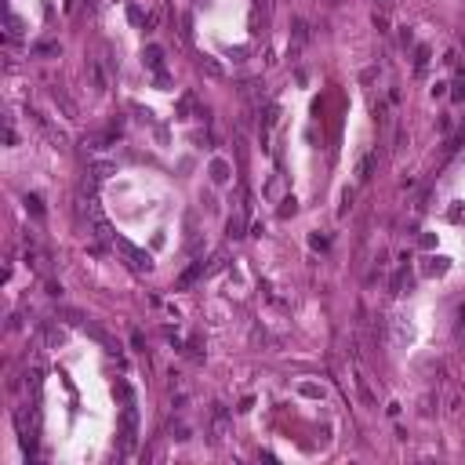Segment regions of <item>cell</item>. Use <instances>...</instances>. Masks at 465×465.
<instances>
[{
	"mask_svg": "<svg viewBox=\"0 0 465 465\" xmlns=\"http://www.w3.org/2000/svg\"><path fill=\"white\" fill-rule=\"evenodd\" d=\"M426 269H429V273H443L447 266H443V258H429V266H426Z\"/></svg>",
	"mask_w": 465,
	"mask_h": 465,
	"instance_id": "cell-17",
	"label": "cell"
},
{
	"mask_svg": "<svg viewBox=\"0 0 465 465\" xmlns=\"http://www.w3.org/2000/svg\"><path fill=\"white\" fill-rule=\"evenodd\" d=\"M309 36V29H306V22H294V40H306Z\"/></svg>",
	"mask_w": 465,
	"mask_h": 465,
	"instance_id": "cell-18",
	"label": "cell"
},
{
	"mask_svg": "<svg viewBox=\"0 0 465 465\" xmlns=\"http://www.w3.org/2000/svg\"><path fill=\"white\" fill-rule=\"evenodd\" d=\"M302 393L306 396H324V389H316V386H302Z\"/></svg>",
	"mask_w": 465,
	"mask_h": 465,
	"instance_id": "cell-20",
	"label": "cell"
},
{
	"mask_svg": "<svg viewBox=\"0 0 465 465\" xmlns=\"http://www.w3.org/2000/svg\"><path fill=\"white\" fill-rule=\"evenodd\" d=\"M403 284H407V273H396V276H393V294H400Z\"/></svg>",
	"mask_w": 465,
	"mask_h": 465,
	"instance_id": "cell-16",
	"label": "cell"
},
{
	"mask_svg": "<svg viewBox=\"0 0 465 465\" xmlns=\"http://www.w3.org/2000/svg\"><path fill=\"white\" fill-rule=\"evenodd\" d=\"M113 171H116V167H113L109 160H102V164H95V167H91V178H95V182H102V178H109Z\"/></svg>",
	"mask_w": 465,
	"mask_h": 465,
	"instance_id": "cell-7",
	"label": "cell"
},
{
	"mask_svg": "<svg viewBox=\"0 0 465 465\" xmlns=\"http://www.w3.org/2000/svg\"><path fill=\"white\" fill-rule=\"evenodd\" d=\"M211 429H215V440H226V436H229V429H233L229 411H226L222 403H215V407H211Z\"/></svg>",
	"mask_w": 465,
	"mask_h": 465,
	"instance_id": "cell-2",
	"label": "cell"
},
{
	"mask_svg": "<svg viewBox=\"0 0 465 465\" xmlns=\"http://www.w3.org/2000/svg\"><path fill=\"white\" fill-rule=\"evenodd\" d=\"M356 389H360V396H363V403H374V393L367 389V378H360V374H356Z\"/></svg>",
	"mask_w": 465,
	"mask_h": 465,
	"instance_id": "cell-11",
	"label": "cell"
},
{
	"mask_svg": "<svg viewBox=\"0 0 465 465\" xmlns=\"http://www.w3.org/2000/svg\"><path fill=\"white\" fill-rule=\"evenodd\" d=\"M426 58H429V51H426V48H418V58H414V66H418V69H426Z\"/></svg>",
	"mask_w": 465,
	"mask_h": 465,
	"instance_id": "cell-19",
	"label": "cell"
},
{
	"mask_svg": "<svg viewBox=\"0 0 465 465\" xmlns=\"http://www.w3.org/2000/svg\"><path fill=\"white\" fill-rule=\"evenodd\" d=\"M229 236H244V218H229Z\"/></svg>",
	"mask_w": 465,
	"mask_h": 465,
	"instance_id": "cell-13",
	"label": "cell"
},
{
	"mask_svg": "<svg viewBox=\"0 0 465 465\" xmlns=\"http://www.w3.org/2000/svg\"><path fill=\"white\" fill-rule=\"evenodd\" d=\"M113 244H116V251H124V255H128V258H131V266H135V269H149V266H153V262H149V255H146V251H138L135 244H128V240H120V236H116Z\"/></svg>",
	"mask_w": 465,
	"mask_h": 465,
	"instance_id": "cell-3",
	"label": "cell"
},
{
	"mask_svg": "<svg viewBox=\"0 0 465 465\" xmlns=\"http://www.w3.org/2000/svg\"><path fill=\"white\" fill-rule=\"evenodd\" d=\"M135 421H138L135 403H128V411H124V421H120V447H124V451L135 447Z\"/></svg>",
	"mask_w": 465,
	"mask_h": 465,
	"instance_id": "cell-1",
	"label": "cell"
},
{
	"mask_svg": "<svg viewBox=\"0 0 465 465\" xmlns=\"http://www.w3.org/2000/svg\"><path fill=\"white\" fill-rule=\"evenodd\" d=\"M51 98H55V106H62V113H66V116H76V106L69 102V95H66L62 88H51Z\"/></svg>",
	"mask_w": 465,
	"mask_h": 465,
	"instance_id": "cell-5",
	"label": "cell"
},
{
	"mask_svg": "<svg viewBox=\"0 0 465 465\" xmlns=\"http://www.w3.org/2000/svg\"><path fill=\"white\" fill-rule=\"evenodd\" d=\"M255 4H258L262 11H269V0H255Z\"/></svg>",
	"mask_w": 465,
	"mask_h": 465,
	"instance_id": "cell-21",
	"label": "cell"
},
{
	"mask_svg": "<svg viewBox=\"0 0 465 465\" xmlns=\"http://www.w3.org/2000/svg\"><path fill=\"white\" fill-rule=\"evenodd\" d=\"M200 273H204V262H196V266H193L189 273H182V284H193V280H196Z\"/></svg>",
	"mask_w": 465,
	"mask_h": 465,
	"instance_id": "cell-14",
	"label": "cell"
},
{
	"mask_svg": "<svg viewBox=\"0 0 465 465\" xmlns=\"http://www.w3.org/2000/svg\"><path fill=\"white\" fill-rule=\"evenodd\" d=\"M146 66H149L153 73H164V51H160L156 44H149V48H146Z\"/></svg>",
	"mask_w": 465,
	"mask_h": 465,
	"instance_id": "cell-4",
	"label": "cell"
},
{
	"mask_svg": "<svg viewBox=\"0 0 465 465\" xmlns=\"http://www.w3.org/2000/svg\"><path fill=\"white\" fill-rule=\"evenodd\" d=\"M374 160H378V153L363 156V164H360V178H371V167H374Z\"/></svg>",
	"mask_w": 465,
	"mask_h": 465,
	"instance_id": "cell-12",
	"label": "cell"
},
{
	"mask_svg": "<svg viewBox=\"0 0 465 465\" xmlns=\"http://www.w3.org/2000/svg\"><path fill=\"white\" fill-rule=\"evenodd\" d=\"M26 207L33 211V218H40V215H44V207H40V200H36V196H26Z\"/></svg>",
	"mask_w": 465,
	"mask_h": 465,
	"instance_id": "cell-15",
	"label": "cell"
},
{
	"mask_svg": "<svg viewBox=\"0 0 465 465\" xmlns=\"http://www.w3.org/2000/svg\"><path fill=\"white\" fill-rule=\"evenodd\" d=\"M88 69H91V80H95V88L102 91V88H106V76H102V66H98V62H88Z\"/></svg>",
	"mask_w": 465,
	"mask_h": 465,
	"instance_id": "cell-9",
	"label": "cell"
},
{
	"mask_svg": "<svg viewBox=\"0 0 465 465\" xmlns=\"http://www.w3.org/2000/svg\"><path fill=\"white\" fill-rule=\"evenodd\" d=\"M200 69H204L207 76H222V66H218L215 58H200Z\"/></svg>",
	"mask_w": 465,
	"mask_h": 465,
	"instance_id": "cell-8",
	"label": "cell"
},
{
	"mask_svg": "<svg viewBox=\"0 0 465 465\" xmlns=\"http://www.w3.org/2000/svg\"><path fill=\"white\" fill-rule=\"evenodd\" d=\"M211 182H229V164L226 160H211Z\"/></svg>",
	"mask_w": 465,
	"mask_h": 465,
	"instance_id": "cell-6",
	"label": "cell"
},
{
	"mask_svg": "<svg viewBox=\"0 0 465 465\" xmlns=\"http://www.w3.org/2000/svg\"><path fill=\"white\" fill-rule=\"evenodd\" d=\"M33 55H58V44H51V40H40V44L33 48Z\"/></svg>",
	"mask_w": 465,
	"mask_h": 465,
	"instance_id": "cell-10",
	"label": "cell"
}]
</instances>
